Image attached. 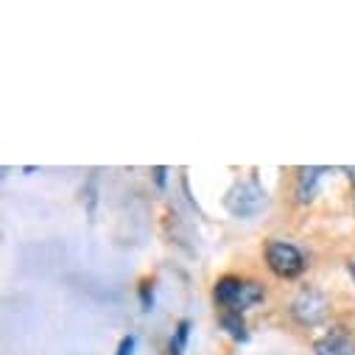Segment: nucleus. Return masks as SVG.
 <instances>
[{"mask_svg": "<svg viewBox=\"0 0 355 355\" xmlns=\"http://www.w3.org/2000/svg\"><path fill=\"white\" fill-rule=\"evenodd\" d=\"M266 202H269V199H266V191H263V185L254 180V176L238 180L227 191V196H224V207L235 218H252V216H257L266 207Z\"/></svg>", "mask_w": 355, "mask_h": 355, "instance_id": "nucleus-1", "label": "nucleus"}, {"mask_svg": "<svg viewBox=\"0 0 355 355\" xmlns=\"http://www.w3.org/2000/svg\"><path fill=\"white\" fill-rule=\"evenodd\" d=\"M266 263H269V269L277 275V277H283V280H294V277H300L302 272H305V254L294 246V243H288V241H269L266 243Z\"/></svg>", "mask_w": 355, "mask_h": 355, "instance_id": "nucleus-2", "label": "nucleus"}, {"mask_svg": "<svg viewBox=\"0 0 355 355\" xmlns=\"http://www.w3.org/2000/svg\"><path fill=\"white\" fill-rule=\"evenodd\" d=\"M327 308H330V302H327V297H324L322 291H316V288H302V291L294 297V302H291V316H294L302 327H316V324H322V322L327 319Z\"/></svg>", "mask_w": 355, "mask_h": 355, "instance_id": "nucleus-3", "label": "nucleus"}, {"mask_svg": "<svg viewBox=\"0 0 355 355\" xmlns=\"http://www.w3.org/2000/svg\"><path fill=\"white\" fill-rule=\"evenodd\" d=\"M313 352L316 355H355V344L344 327H330L322 338H316Z\"/></svg>", "mask_w": 355, "mask_h": 355, "instance_id": "nucleus-4", "label": "nucleus"}, {"mask_svg": "<svg viewBox=\"0 0 355 355\" xmlns=\"http://www.w3.org/2000/svg\"><path fill=\"white\" fill-rule=\"evenodd\" d=\"M327 168H319V165H308V168H300V176H297V202L300 205H308L319 196V185L324 180Z\"/></svg>", "mask_w": 355, "mask_h": 355, "instance_id": "nucleus-5", "label": "nucleus"}, {"mask_svg": "<svg viewBox=\"0 0 355 355\" xmlns=\"http://www.w3.org/2000/svg\"><path fill=\"white\" fill-rule=\"evenodd\" d=\"M241 286H243V280L241 277H221L218 283H216V288H213V300H216V305H221L224 311H232L235 308V300H238V294H241Z\"/></svg>", "mask_w": 355, "mask_h": 355, "instance_id": "nucleus-6", "label": "nucleus"}, {"mask_svg": "<svg viewBox=\"0 0 355 355\" xmlns=\"http://www.w3.org/2000/svg\"><path fill=\"white\" fill-rule=\"evenodd\" d=\"M263 300V286H257L254 280H243V286H241V294H238V300H235V313H243V311H249V308H254L257 302Z\"/></svg>", "mask_w": 355, "mask_h": 355, "instance_id": "nucleus-7", "label": "nucleus"}, {"mask_svg": "<svg viewBox=\"0 0 355 355\" xmlns=\"http://www.w3.org/2000/svg\"><path fill=\"white\" fill-rule=\"evenodd\" d=\"M221 327H224L235 341H246V338H249L246 324H243L241 313H235V311H224V313H221Z\"/></svg>", "mask_w": 355, "mask_h": 355, "instance_id": "nucleus-8", "label": "nucleus"}, {"mask_svg": "<svg viewBox=\"0 0 355 355\" xmlns=\"http://www.w3.org/2000/svg\"><path fill=\"white\" fill-rule=\"evenodd\" d=\"M188 336H191V322L182 319L180 324H176V333H173V338H171V355H182V352H185Z\"/></svg>", "mask_w": 355, "mask_h": 355, "instance_id": "nucleus-9", "label": "nucleus"}, {"mask_svg": "<svg viewBox=\"0 0 355 355\" xmlns=\"http://www.w3.org/2000/svg\"><path fill=\"white\" fill-rule=\"evenodd\" d=\"M140 302H143V311H151V305H154V283L151 280H146L140 286Z\"/></svg>", "mask_w": 355, "mask_h": 355, "instance_id": "nucleus-10", "label": "nucleus"}, {"mask_svg": "<svg viewBox=\"0 0 355 355\" xmlns=\"http://www.w3.org/2000/svg\"><path fill=\"white\" fill-rule=\"evenodd\" d=\"M135 347H137V338H135V336H126V338L118 344V352H115V355H135Z\"/></svg>", "mask_w": 355, "mask_h": 355, "instance_id": "nucleus-11", "label": "nucleus"}, {"mask_svg": "<svg viewBox=\"0 0 355 355\" xmlns=\"http://www.w3.org/2000/svg\"><path fill=\"white\" fill-rule=\"evenodd\" d=\"M165 173H168V168H162V165H159V168H154V180H157V185H159V188H165Z\"/></svg>", "mask_w": 355, "mask_h": 355, "instance_id": "nucleus-12", "label": "nucleus"}, {"mask_svg": "<svg viewBox=\"0 0 355 355\" xmlns=\"http://www.w3.org/2000/svg\"><path fill=\"white\" fill-rule=\"evenodd\" d=\"M347 171V180L352 182V188H355V165H349V168H344Z\"/></svg>", "mask_w": 355, "mask_h": 355, "instance_id": "nucleus-13", "label": "nucleus"}]
</instances>
